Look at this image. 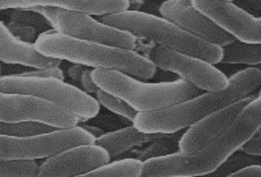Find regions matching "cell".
<instances>
[{"label": "cell", "mask_w": 261, "mask_h": 177, "mask_svg": "<svg viewBox=\"0 0 261 177\" xmlns=\"http://www.w3.org/2000/svg\"><path fill=\"white\" fill-rule=\"evenodd\" d=\"M251 165H260V158L240 152V154H233L228 160L224 161L223 164L220 165L219 168H217L214 172L195 177H227L229 174L240 171L243 168L251 167Z\"/></svg>", "instance_id": "44dd1931"}, {"label": "cell", "mask_w": 261, "mask_h": 177, "mask_svg": "<svg viewBox=\"0 0 261 177\" xmlns=\"http://www.w3.org/2000/svg\"><path fill=\"white\" fill-rule=\"evenodd\" d=\"M51 7L85 15L107 16L127 12L130 3L127 0H53Z\"/></svg>", "instance_id": "e0dca14e"}, {"label": "cell", "mask_w": 261, "mask_h": 177, "mask_svg": "<svg viewBox=\"0 0 261 177\" xmlns=\"http://www.w3.org/2000/svg\"><path fill=\"white\" fill-rule=\"evenodd\" d=\"M191 7L227 35L245 44L261 42V19L229 0H193Z\"/></svg>", "instance_id": "8fae6325"}, {"label": "cell", "mask_w": 261, "mask_h": 177, "mask_svg": "<svg viewBox=\"0 0 261 177\" xmlns=\"http://www.w3.org/2000/svg\"><path fill=\"white\" fill-rule=\"evenodd\" d=\"M0 122H36L57 130L73 129L81 120L55 103L41 98L0 91Z\"/></svg>", "instance_id": "9c48e42d"}, {"label": "cell", "mask_w": 261, "mask_h": 177, "mask_svg": "<svg viewBox=\"0 0 261 177\" xmlns=\"http://www.w3.org/2000/svg\"><path fill=\"white\" fill-rule=\"evenodd\" d=\"M94 143L95 138L80 126L27 138L0 135V160L28 161L51 158L67 149Z\"/></svg>", "instance_id": "ba28073f"}, {"label": "cell", "mask_w": 261, "mask_h": 177, "mask_svg": "<svg viewBox=\"0 0 261 177\" xmlns=\"http://www.w3.org/2000/svg\"><path fill=\"white\" fill-rule=\"evenodd\" d=\"M164 134H144V132L137 131L134 126L127 127V129L119 130V131L103 134L102 136L95 138L94 144L98 147H102L103 149L109 152L110 158L114 159L119 155L124 154L128 149H130L135 145H140L144 143L152 142L156 139L164 138Z\"/></svg>", "instance_id": "2e32d148"}, {"label": "cell", "mask_w": 261, "mask_h": 177, "mask_svg": "<svg viewBox=\"0 0 261 177\" xmlns=\"http://www.w3.org/2000/svg\"><path fill=\"white\" fill-rule=\"evenodd\" d=\"M261 127V97L247 105L226 132L194 155L178 154L150 158L143 163L141 177H195L214 172L228 160Z\"/></svg>", "instance_id": "6da1fadb"}, {"label": "cell", "mask_w": 261, "mask_h": 177, "mask_svg": "<svg viewBox=\"0 0 261 177\" xmlns=\"http://www.w3.org/2000/svg\"><path fill=\"white\" fill-rule=\"evenodd\" d=\"M0 61L7 64H20L35 69L58 68L60 60L40 55L35 44L17 39L0 21Z\"/></svg>", "instance_id": "9a60e30c"}, {"label": "cell", "mask_w": 261, "mask_h": 177, "mask_svg": "<svg viewBox=\"0 0 261 177\" xmlns=\"http://www.w3.org/2000/svg\"><path fill=\"white\" fill-rule=\"evenodd\" d=\"M53 0H0V10L16 8L29 11L33 7H51Z\"/></svg>", "instance_id": "cb8c5ba5"}, {"label": "cell", "mask_w": 261, "mask_h": 177, "mask_svg": "<svg viewBox=\"0 0 261 177\" xmlns=\"http://www.w3.org/2000/svg\"><path fill=\"white\" fill-rule=\"evenodd\" d=\"M109 152L98 145H82L55 155L38 167L35 177H74L109 164Z\"/></svg>", "instance_id": "5bb4252c"}, {"label": "cell", "mask_w": 261, "mask_h": 177, "mask_svg": "<svg viewBox=\"0 0 261 177\" xmlns=\"http://www.w3.org/2000/svg\"><path fill=\"white\" fill-rule=\"evenodd\" d=\"M57 129L42 124V123L36 122H22V123H6L0 122V135L7 136H37L49 134V132L56 131Z\"/></svg>", "instance_id": "ffe728a7"}, {"label": "cell", "mask_w": 261, "mask_h": 177, "mask_svg": "<svg viewBox=\"0 0 261 177\" xmlns=\"http://www.w3.org/2000/svg\"><path fill=\"white\" fill-rule=\"evenodd\" d=\"M93 82L106 93L124 100L137 113L156 111L201 95V90L185 80L173 82H140L118 70L94 69Z\"/></svg>", "instance_id": "5b68a950"}, {"label": "cell", "mask_w": 261, "mask_h": 177, "mask_svg": "<svg viewBox=\"0 0 261 177\" xmlns=\"http://www.w3.org/2000/svg\"><path fill=\"white\" fill-rule=\"evenodd\" d=\"M35 48L45 57L71 61L82 66L118 70L144 80H149L156 74V66L136 52L71 39L60 35L55 29L38 36Z\"/></svg>", "instance_id": "3957f363"}, {"label": "cell", "mask_w": 261, "mask_h": 177, "mask_svg": "<svg viewBox=\"0 0 261 177\" xmlns=\"http://www.w3.org/2000/svg\"><path fill=\"white\" fill-rule=\"evenodd\" d=\"M37 171L38 165L35 160H0V177H35Z\"/></svg>", "instance_id": "7402d4cb"}, {"label": "cell", "mask_w": 261, "mask_h": 177, "mask_svg": "<svg viewBox=\"0 0 261 177\" xmlns=\"http://www.w3.org/2000/svg\"><path fill=\"white\" fill-rule=\"evenodd\" d=\"M227 177H261V167L260 165H251L245 167L235 173L229 174Z\"/></svg>", "instance_id": "4316f807"}, {"label": "cell", "mask_w": 261, "mask_h": 177, "mask_svg": "<svg viewBox=\"0 0 261 177\" xmlns=\"http://www.w3.org/2000/svg\"><path fill=\"white\" fill-rule=\"evenodd\" d=\"M81 84L83 86V91L89 95H95L96 91H98V86L93 82V78H91V70L90 69H85L82 73V77H81Z\"/></svg>", "instance_id": "484cf974"}, {"label": "cell", "mask_w": 261, "mask_h": 177, "mask_svg": "<svg viewBox=\"0 0 261 177\" xmlns=\"http://www.w3.org/2000/svg\"><path fill=\"white\" fill-rule=\"evenodd\" d=\"M29 11L42 15L60 35L124 50L134 52L136 49V37L134 35L105 26L85 13L56 7H33Z\"/></svg>", "instance_id": "52a82bcc"}, {"label": "cell", "mask_w": 261, "mask_h": 177, "mask_svg": "<svg viewBox=\"0 0 261 177\" xmlns=\"http://www.w3.org/2000/svg\"><path fill=\"white\" fill-rule=\"evenodd\" d=\"M0 73H2V69H0Z\"/></svg>", "instance_id": "f546056e"}, {"label": "cell", "mask_w": 261, "mask_h": 177, "mask_svg": "<svg viewBox=\"0 0 261 177\" xmlns=\"http://www.w3.org/2000/svg\"><path fill=\"white\" fill-rule=\"evenodd\" d=\"M222 64L258 65L261 61L260 44H245L235 40L222 48Z\"/></svg>", "instance_id": "d6986e66"}, {"label": "cell", "mask_w": 261, "mask_h": 177, "mask_svg": "<svg viewBox=\"0 0 261 177\" xmlns=\"http://www.w3.org/2000/svg\"><path fill=\"white\" fill-rule=\"evenodd\" d=\"M160 13L163 15L164 19L178 27L182 31L219 48H223L235 41L232 36L227 35L210 19H207L202 13L195 11L189 0L164 2L160 6Z\"/></svg>", "instance_id": "7c38bea8"}, {"label": "cell", "mask_w": 261, "mask_h": 177, "mask_svg": "<svg viewBox=\"0 0 261 177\" xmlns=\"http://www.w3.org/2000/svg\"><path fill=\"white\" fill-rule=\"evenodd\" d=\"M99 23L124 31L135 37H144L157 44L160 48L190 56L210 65L219 64L223 57L222 48L198 39L164 17L154 16L150 13L127 11L123 13L102 16Z\"/></svg>", "instance_id": "277c9868"}, {"label": "cell", "mask_w": 261, "mask_h": 177, "mask_svg": "<svg viewBox=\"0 0 261 177\" xmlns=\"http://www.w3.org/2000/svg\"><path fill=\"white\" fill-rule=\"evenodd\" d=\"M252 99H253L252 97H247L242 100H238L231 106L218 110L199 122L194 123L179 139V152L184 155H194L206 148L214 139H217L231 127V124L235 122L236 118Z\"/></svg>", "instance_id": "4fadbf2b"}, {"label": "cell", "mask_w": 261, "mask_h": 177, "mask_svg": "<svg viewBox=\"0 0 261 177\" xmlns=\"http://www.w3.org/2000/svg\"><path fill=\"white\" fill-rule=\"evenodd\" d=\"M95 95L99 105H102V106H105L106 109L111 110L112 113L124 116V118H127L128 120L134 122L137 111H135L132 107L128 106L124 100L119 99V98L114 97V95H111V94L106 93V91H103L102 89H98Z\"/></svg>", "instance_id": "603a6c76"}, {"label": "cell", "mask_w": 261, "mask_h": 177, "mask_svg": "<svg viewBox=\"0 0 261 177\" xmlns=\"http://www.w3.org/2000/svg\"><path fill=\"white\" fill-rule=\"evenodd\" d=\"M80 127H82L83 130H86L87 132H90V134H91L94 138H99V136H102L103 134H105L102 130H99V129H96V127H93V126H85V124H83V126H80Z\"/></svg>", "instance_id": "f1b7e54d"}, {"label": "cell", "mask_w": 261, "mask_h": 177, "mask_svg": "<svg viewBox=\"0 0 261 177\" xmlns=\"http://www.w3.org/2000/svg\"><path fill=\"white\" fill-rule=\"evenodd\" d=\"M85 69L82 68V65H74V68L69 69V74L73 78L74 81H81V77H82V73Z\"/></svg>", "instance_id": "83f0119b"}, {"label": "cell", "mask_w": 261, "mask_h": 177, "mask_svg": "<svg viewBox=\"0 0 261 177\" xmlns=\"http://www.w3.org/2000/svg\"><path fill=\"white\" fill-rule=\"evenodd\" d=\"M147 58L156 68L173 71L199 90L215 93L226 89L228 85V78L219 69L190 56L156 46L150 49Z\"/></svg>", "instance_id": "30bf717a"}, {"label": "cell", "mask_w": 261, "mask_h": 177, "mask_svg": "<svg viewBox=\"0 0 261 177\" xmlns=\"http://www.w3.org/2000/svg\"><path fill=\"white\" fill-rule=\"evenodd\" d=\"M240 152L245 155H251V156H261V131L257 130L255 132V135L249 139L248 142H245L244 144L240 147Z\"/></svg>", "instance_id": "d4e9b609"}, {"label": "cell", "mask_w": 261, "mask_h": 177, "mask_svg": "<svg viewBox=\"0 0 261 177\" xmlns=\"http://www.w3.org/2000/svg\"><path fill=\"white\" fill-rule=\"evenodd\" d=\"M143 173V161L137 159H124L102 167L78 174L74 177H141Z\"/></svg>", "instance_id": "ac0fdd59"}, {"label": "cell", "mask_w": 261, "mask_h": 177, "mask_svg": "<svg viewBox=\"0 0 261 177\" xmlns=\"http://www.w3.org/2000/svg\"><path fill=\"white\" fill-rule=\"evenodd\" d=\"M0 91L41 98L62 107L75 115L81 122L95 118L100 110V105L95 98L80 90L78 87L56 78L6 75L0 77Z\"/></svg>", "instance_id": "8992f818"}, {"label": "cell", "mask_w": 261, "mask_h": 177, "mask_svg": "<svg viewBox=\"0 0 261 177\" xmlns=\"http://www.w3.org/2000/svg\"><path fill=\"white\" fill-rule=\"evenodd\" d=\"M260 82V69H244L228 78V85L223 90L201 94L199 97L163 110L137 113L134 119V127L144 134L170 135L179 130L193 126L194 123L218 110L249 97L252 91L258 89Z\"/></svg>", "instance_id": "7a4b0ae2"}]
</instances>
